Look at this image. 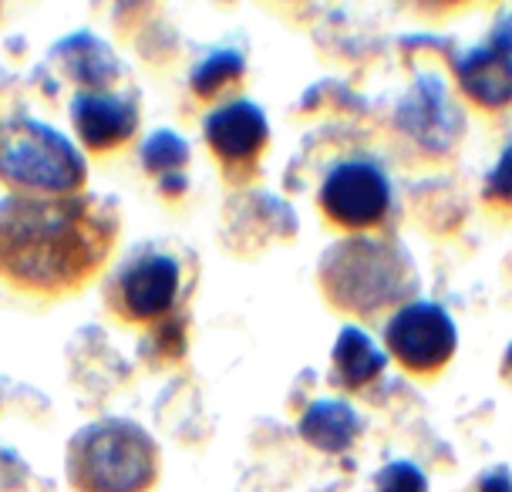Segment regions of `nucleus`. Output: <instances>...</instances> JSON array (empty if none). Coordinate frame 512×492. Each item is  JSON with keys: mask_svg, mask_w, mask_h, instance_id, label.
<instances>
[{"mask_svg": "<svg viewBox=\"0 0 512 492\" xmlns=\"http://www.w3.org/2000/svg\"><path fill=\"white\" fill-rule=\"evenodd\" d=\"M479 492H512V479L506 469H496L489 472L486 479H482V489Z\"/></svg>", "mask_w": 512, "mask_h": 492, "instance_id": "obj_18", "label": "nucleus"}, {"mask_svg": "<svg viewBox=\"0 0 512 492\" xmlns=\"http://www.w3.org/2000/svg\"><path fill=\"white\" fill-rule=\"evenodd\" d=\"M378 492H425V476L408 462H391L381 469Z\"/></svg>", "mask_w": 512, "mask_h": 492, "instance_id": "obj_16", "label": "nucleus"}, {"mask_svg": "<svg viewBox=\"0 0 512 492\" xmlns=\"http://www.w3.org/2000/svg\"><path fill=\"white\" fill-rule=\"evenodd\" d=\"M486 189H489V196H492V199L512 203V145H509L506 152H502L499 166L492 169V176H489V182H486Z\"/></svg>", "mask_w": 512, "mask_h": 492, "instance_id": "obj_17", "label": "nucleus"}, {"mask_svg": "<svg viewBox=\"0 0 512 492\" xmlns=\"http://www.w3.org/2000/svg\"><path fill=\"white\" fill-rule=\"evenodd\" d=\"M300 432L324 452H341L358 435V415L347 402H314L300 418Z\"/></svg>", "mask_w": 512, "mask_h": 492, "instance_id": "obj_12", "label": "nucleus"}, {"mask_svg": "<svg viewBox=\"0 0 512 492\" xmlns=\"http://www.w3.org/2000/svg\"><path fill=\"white\" fill-rule=\"evenodd\" d=\"M206 139L216 149L219 159L226 162L250 159L267 142V118L250 102L223 105L206 118Z\"/></svg>", "mask_w": 512, "mask_h": 492, "instance_id": "obj_9", "label": "nucleus"}, {"mask_svg": "<svg viewBox=\"0 0 512 492\" xmlns=\"http://www.w3.org/2000/svg\"><path fill=\"white\" fill-rule=\"evenodd\" d=\"M327 260H337V267H327V284L344 304L351 307H378L395 294V267L391 250L374 246V240H347V246L334 250Z\"/></svg>", "mask_w": 512, "mask_h": 492, "instance_id": "obj_6", "label": "nucleus"}, {"mask_svg": "<svg viewBox=\"0 0 512 492\" xmlns=\"http://www.w3.org/2000/svg\"><path fill=\"white\" fill-rule=\"evenodd\" d=\"M71 118L81 142L95 152L115 149L118 142H125L139 125V112L128 98L108 95V91H78L71 98Z\"/></svg>", "mask_w": 512, "mask_h": 492, "instance_id": "obj_8", "label": "nucleus"}, {"mask_svg": "<svg viewBox=\"0 0 512 492\" xmlns=\"http://www.w3.org/2000/svg\"><path fill=\"white\" fill-rule=\"evenodd\" d=\"M391 203V186L374 162H341L320 186V206L344 226L378 223Z\"/></svg>", "mask_w": 512, "mask_h": 492, "instance_id": "obj_5", "label": "nucleus"}, {"mask_svg": "<svg viewBox=\"0 0 512 492\" xmlns=\"http://www.w3.org/2000/svg\"><path fill=\"white\" fill-rule=\"evenodd\" d=\"M122 290V307L135 321H152V317L166 314L176 300L179 290V263L166 253H145L132 260L118 280Z\"/></svg>", "mask_w": 512, "mask_h": 492, "instance_id": "obj_7", "label": "nucleus"}, {"mask_svg": "<svg viewBox=\"0 0 512 492\" xmlns=\"http://www.w3.org/2000/svg\"><path fill=\"white\" fill-rule=\"evenodd\" d=\"M54 61H58L64 75L75 78L78 85L105 88L118 78L115 54L108 51V44H102L88 31H78V34H71V38H64L58 48H54Z\"/></svg>", "mask_w": 512, "mask_h": 492, "instance_id": "obj_11", "label": "nucleus"}, {"mask_svg": "<svg viewBox=\"0 0 512 492\" xmlns=\"http://www.w3.org/2000/svg\"><path fill=\"white\" fill-rule=\"evenodd\" d=\"M459 78L475 102L506 105L512 98V51L499 41L492 48L472 51L469 58L459 61Z\"/></svg>", "mask_w": 512, "mask_h": 492, "instance_id": "obj_10", "label": "nucleus"}, {"mask_svg": "<svg viewBox=\"0 0 512 492\" xmlns=\"http://www.w3.org/2000/svg\"><path fill=\"white\" fill-rule=\"evenodd\" d=\"M112 246V216L95 199H0V273L27 290H64L85 280Z\"/></svg>", "mask_w": 512, "mask_h": 492, "instance_id": "obj_1", "label": "nucleus"}, {"mask_svg": "<svg viewBox=\"0 0 512 492\" xmlns=\"http://www.w3.org/2000/svg\"><path fill=\"white\" fill-rule=\"evenodd\" d=\"M189 159V145L176 132H155L142 145V162L145 169L162 172V169H179Z\"/></svg>", "mask_w": 512, "mask_h": 492, "instance_id": "obj_15", "label": "nucleus"}, {"mask_svg": "<svg viewBox=\"0 0 512 492\" xmlns=\"http://www.w3.org/2000/svg\"><path fill=\"white\" fill-rule=\"evenodd\" d=\"M68 476L78 492H142L155 476V445L122 418L88 425L68 449Z\"/></svg>", "mask_w": 512, "mask_h": 492, "instance_id": "obj_2", "label": "nucleus"}, {"mask_svg": "<svg viewBox=\"0 0 512 492\" xmlns=\"http://www.w3.org/2000/svg\"><path fill=\"white\" fill-rule=\"evenodd\" d=\"M0 179L38 196H68L85 186V159L51 125L17 118L0 125Z\"/></svg>", "mask_w": 512, "mask_h": 492, "instance_id": "obj_3", "label": "nucleus"}, {"mask_svg": "<svg viewBox=\"0 0 512 492\" xmlns=\"http://www.w3.org/2000/svg\"><path fill=\"white\" fill-rule=\"evenodd\" d=\"M381 368H384V354L374 348L371 337L361 334L358 327H344L334 344L337 381L347 388H358L364 381H371L374 375H381Z\"/></svg>", "mask_w": 512, "mask_h": 492, "instance_id": "obj_13", "label": "nucleus"}, {"mask_svg": "<svg viewBox=\"0 0 512 492\" xmlns=\"http://www.w3.org/2000/svg\"><path fill=\"white\" fill-rule=\"evenodd\" d=\"M388 348L411 371H432L445 364L455 351V324L442 307L415 300L401 307L388 324Z\"/></svg>", "mask_w": 512, "mask_h": 492, "instance_id": "obj_4", "label": "nucleus"}, {"mask_svg": "<svg viewBox=\"0 0 512 492\" xmlns=\"http://www.w3.org/2000/svg\"><path fill=\"white\" fill-rule=\"evenodd\" d=\"M243 58L236 51H213L209 58H203V65L192 71V91L196 95H213L226 85V81L240 78Z\"/></svg>", "mask_w": 512, "mask_h": 492, "instance_id": "obj_14", "label": "nucleus"}]
</instances>
